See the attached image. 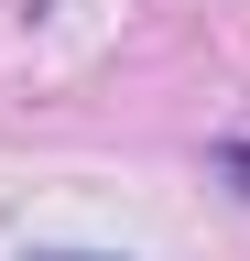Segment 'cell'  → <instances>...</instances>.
Masks as SVG:
<instances>
[{"label":"cell","instance_id":"1","mask_svg":"<svg viewBox=\"0 0 250 261\" xmlns=\"http://www.w3.org/2000/svg\"><path fill=\"white\" fill-rule=\"evenodd\" d=\"M33 261H109V250H33Z\"/></svg>","mask_w":250,"mask_h":261}]
</instances>
